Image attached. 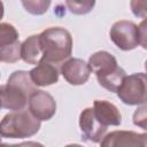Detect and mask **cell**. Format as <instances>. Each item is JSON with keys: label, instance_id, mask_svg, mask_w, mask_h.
I'll return each mask as SVG.
<instances>
[{"label": "cell", "instance_id": "52a82bcc", "mask_svg": "<svg viewBox=\"0 0 147 147\" xmlns=\"http://www.w3.org/2000/svg\"><path fill=\"white\" fill-rule=\"evenodd\" d=\"M21 46L18 32L14 25L2 22L0 24V60L14 63L21 59Z\"/></svg>", "mask_w": 147, "mask_h": 147}, {"label": "cell", "instance_id": "277c9868", "mask_svg": "<svg viewBox=\"0 0 147 147\" xmlns=\"http://www.w3.org/2000/svg\"><path fill=\"white\" fill-rule=\"evenodd\" d=\"M40 129V121L36 118L29 109L16 110L7 114L0 124L2 138L22 139L34 136Z\"/></svg>", "mask_w": 147, "mask_h": 147}, {"label": "cell", "instance_id": "30bf717a", "mask_svg": "<svg viewBox=\"0 0 147 147\" xmlns=\"http://www.w3.org/2000/svg\"><path fill=\"white\" fill-rule=\"evenodd\" d=\"M60 72L70 85L78 86L85 84L88 80L92 71L90 69L88 63H86L84 60L70 57L61 64Z\"/></svg>", "mask_w": 147, "mask_h": 147}, {"label": "cell", "instance_id": "9c48e42d", "mask_svg": "<svg viewBox=\"0 0 147 147\" xmlns=\"http://www.w3.org/2000/svg\"><path fill=\"white\" fill-rule=\"evenodd\" d=\"M28 106L30 113L40 122L51 119L56 113V102L54 98L42 90H36L30 95Z\"/></svg>", "mask_w": 147, "mask_h": 147}, {"label": "cell", "instance_id": "44dd1931", "mask_svg": "<svg viewBox=\"0 0 147 147\" xmlns=\"http://www.w3.org/2000/svg\"><path fill=\"white\" fill-rule=\"evenodd\" d=\"M64 147H83V146L78 145V144H69V145H65Z\"/></svg>", "mask_w": 147, "mask_h": 147}, {"label": "cell", "instance_id": "ac0fdd59", "mask_svg": "<svg viewBox=\"0 0 147 147\" xmlns=\"http://www.w3.org/2000/svg\"><path fill=\"white\" fill-rule=\"evenodd\" d=\"M130 7L134 16L144 20L147 18V0H132Z\"/></svg>", "mask_w": 147, "mask_h": 147}, {"label": "cell", "instance_id": "7a4b0ae2", "mask_svg": "<svg viewBox=\"0 0 147 147\" xmlns=\"http://www.w3.org/2000/svg\"><path fill=\"white\" fill-rule=\"evenodd\" d=\"M42 51V61L53 64H62L70 59L72 53V37L61 26H52L39 33Z\"/></svg>", "mask_w": 147, "mask_h": 147}, {"label": "cell", "instance_id": "7402d4cb", "mask_svg": "<svg viewBox=\"0 0 147 147\" xmlns=\"http://www.w3.org/2000/svg\"><path fill=\"white\" fill-rule=\"evenodd\" d=\"M145 69H146V71H147V60L145 61Z\"/></svg>", "mask_w": 147, "mask_h": 147}, {"label": "cell", "instance_id": "ba28073f", "mask_svg": "<svg viewBox=\"0 0 147 147\" xmlns=\"http://www.w3.org/2000/svg\"><path fill=\"white\" fill-rule=\"evenodd\" d=\"M100 147H147V133L117 130L105 136Z\"/></svg>", "mask_w": 147, "mask_h": 147}, {"label": "cell", "instance_id": "2e32d148", "mask_svg": "<svg viewBox=\"0 0 147 147\" xmlns=\"http://www.w3.org/2000/svg\"><path fill=\"white\" fill-rule=\"evenodd\" d=\"M65 5L72 14L84 15L92 10L95 2L94 1H67Z\"/></svg>", "mask_w": 147, "mask_h": 147}, {"label": "cell", "instance_id": "d6986e66", "mask_svg": "<svg viewBox=\"0 0 147 147\" xmlns=\"http://www.w3.org/2000/svg\"><path fill=\"white\" fill-rule=\"evenodd\" d=\"M138 33H139V45L147 49V18L144 20L138 25Z\"/></svg>", "mask_w": 147, "mask_h": 147}, {"label": "cell", "instance_id": "5b68a950", "mask_svg": "<svg viewBox=\"0 0 147 147\" xmlns=\"http://www.w3.org/2000/svg\"><path fill=\"white\" fill-rule=\"evenodd\" d=\"M117 96L129 106L147 103V74L136 72L126 76L117 91Z\"/></svg>", "mask_w": 147, "mask_h": 147}, {"label": "cell", "instance_id": "7c38bea8", "mask_svg": "<svg viewBox=\"0 0 147 147\" xmlns=\"http://www.w3.org/2000/svg\"><path fill=\"white\" fill-rule=\"evenodd\" d=\"M93 110L98 121L108 126H118L122 123V115L118 108L107 100H94L93 102Z\"/></svg>", "mask_w": 147, "mask_h": 147}, {"label": "cell", "instance_id": "8fae6325", "mask_svg": "<svg viewBox=\"0 0 147 147\" xmlns=\"http://www.w3.org/2000/svg\"><path fill=\"white\" fill-rule=\"evenodd\" d=\"M79 127L85 138L92 142H100L107 132V127L102 125L95 117L93 108H85L80 113Z\"/></svg>", "mask_w": 147, "mask_h": 147}, {"label": "cell", "instance_id": "e0dca14e", "mask_svg": "<svg viewBox=\"0 0 147 147\" xmlns=\"http://www.w3.org/2000/svg\"><path fill=\"white\" fill-rule=\"evenodd\" d=\"M133 124L145 131H147V103L140 105L133 113Z\"/></svg>", "mask_w": 147, "mask_h": 147}, {"label": "cell", "instance_id": "5bb4252c", "mask_svg": "<svg viewBox=\"0 0 147 147\" xmlns=\"http://www.w3.org/2000/svg\"><path fill=\"white\" fill-rule=\"evenodd\" d=\"M21 59L28 64L36 65L42 61V51L39 41V34H32L22 42Z\"/></svg>", "mask_w": 147, "mask_h": 147}, {"label": "cell", "instance_id": "3957f363", "mask_svg": "<svg viewBox=\"0 0 147 147\" xmlns=\"http://www.w3.org/2000/svg\"><path fill=\"white\" fill-rule=\"evenodd\" d=\"M87 63L91 71L95 74L99 84L103 88L117 93L126 72L118 65L115 56L106 51H99L90 56Z\"/></svg>", "mask_w": 147, "mask_h": 147}, {"label": "cell", "instance_id": "4fadbf2b", "mask_svg": "<svg viewBox=\"0 0 147 147\" xmlns=\"http://www.w3.org/2000/svg\"><path fill=\"white\" fill-rule=\"evenodd\" d=\"M30 77L36 86L45 87L56 84L59 80V69L56 64L49 63L47 61H41L32 70L29 71Z\"/></svg>", "mask_w": 147, "mask_h": 147}, {"label": "cell", "instance_id": "9a60e30c", "mask_svg": "<svg viewBox=\"0 0 147 147\" xmlns=\"http://www.w3.org/2000/svg\"><path fill=\"white\" fill-rule=\"evenodd\" d=\"M22 6L25 8L26 11H29L32 15H42L47 11L48 7L51 6V1L45 0H28L22 1Z\"/></svg>", "mask_w": 147, "mask_h": 147}, {"label": "cell", "instance_id": "6da1fadb", "mask_svg": "<svg viewBox=\"0 0 147 147\" xmlns=\"http://www.w3.org/2000/svg\"><path fill=\"white\" fill-rule=\"evenodd\" d=\"M30 72L24 70L14 71L6 84L1 85V107L8 110H22L29 103L30 95L36 91Z\"/></svg>", "mask_w": 147, "mask_h": 147}, {"label": "cell", "instance_id": "8992f818", "mask_svg": "<svg viewBox=\"0 0 147 147\" xmlns=\"http://www.w3.org/2000/svg\"><path fill=\"white\" fill-rule=\"evenodd\" d=\"M111 41L122 51H132L139 45L138 25L127 20L115 22L109 31Z\"/></svg>", "mask_w": 147, "mask_h": 147}, {"label": "cell", "instance_id": "ffe728a7", "mask_svg": "<svg viewBox=\"0 0 147 147\" xmlns=\"http://www.w3.org/2000/svg\"><path fill=\"white\" fill-rule=\"evenodd\" d=\"M1 147H45V146H44L42 144H40V142H36V141H25V142L15 144V145L2 144Z\"/></svg>", "mask_w": 147, "mask_h": 147}]
</instances>
